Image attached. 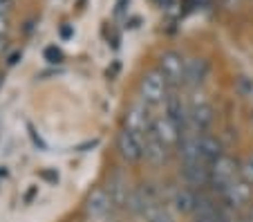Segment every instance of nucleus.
<instances>
[{
  "mask_svg": "<svg viewBox=\"0 0 253 222\" xmlns=\"http://www.w3.org/2000/svg\"><path fill=\"white\" fill-rule=\"evenodd\" d=\"M172 88L168 86V81L157 72V68L146 72L141 79H139V99L146 101L153 110H159L162 103L166 101V97L170 94Z\"/></svg>",
  "mask_w": 253,
  "mask_h": 222,
  "instance_id": "1",
  "label": "nucleus"
},
{
  "mask_svg": "<svg viewBox=\"0 0 253 222\" xmlns=\"http://www.w3.org/2000/svg\"><path fill=\"white\" fill-rule=\"evenodd\" d=\"M217 198H220L222 207L244 213L249 209V204L253 202V186L249 182H244L242 178H238L231 184H226L224 188H220V191H217Z\"/></svg>",
  "mask_w": 253,
  "mask_h": 222,
  "instance_id": "2",
  "label": "nucleus"
},
{
  "mask_svg": "<svg viewBox=\"0 0 253 222\" xmlns=\"http://www.w3.org/2000/svg\"><path fill=\"white\" fill-rule=\"evenodd\" d=\"M184 70H186V56L177 49H166L157 58V72L168 81V86L175 90L184 83Z\"/></svg>",
  "mask_w": 253,
  "mask_h": 222,
  "instance_id": "3",
  "label": "nucleus"
},
{
  "mask_svg": "<svg viewBox=\"0 0 253 222\" xmlns=\"http://www.w3.org/2000/svg\"><path fill=\"white\" fill-rule=\"evenodd\" d=\"M153 121H155V110L148 106L146 101L137 99L128 106L124 115V128L130 133H137V135H146V133L153 128Z\"/></svg>",
  "mask_w": 253,
  "mask_h": 222,
  "instance_id": "4",
  "label": "nucleus"
},
{
  "mask_svg": "<svg viewBox=\"0 0 253 222\" xmlns=\"http://www.w3.org/2000/svg\"><path fill=\"white\" fill-rule=\"evenodd\" d=\"M209 175H211V188L217 193L220 188H224L226 184H231L233 179L240 178V162H235L231 155L224 153L209 166Z\"/></svg>",
  "mask_w": 253,
  "mask_h": 222,
  "instance_id": "5",
  "label": "nucleus"
},
{
  "mask_svg": "<svg viewBox=\"0 0 253 222\" xmlns=\"http://www.w3.org/2000/svg\"><path fill=\"white\" fill-rule=\"evenodd\" d=\"M117 153H119V157L126 164L141 162L143 160V137L121 128V133L117 135Z\"/></svg>",
  "mask_w": 253,
  "mask_h": 222,
  "instance_id": "6",
  "label": "nucleus"
},
{
  "mask_svg": "<svg viewBox=\"0 0 253 222\" xmlns=\"http://www.w3.org/2000/svg\"><path fill=\"white\" fill-rule=\"evenodd\" d=\"M153 131L168 148H177V144L182 139V126L177 124V121H172L170 117H166L164 112H157V115H155Z\"/></svg>",
  "mask_w": 253,
  "mask_h": 222,
  "instance_id": "7",
  "label": "nucleus"
},
{
  "mask_svg": "<svg viewBox=\"0 0 253 222\" xmlns=\"http://www.w3.org/2000/svg\"><path fill=\"white\" fill-rule=\"evenodd\" d=\"M108 195L112 200L115 211H130V198H132V188L128 186V179L124 173H115L108 182Z\"/></svg>",
  "mask_w": 253,
  "mask_h": 222,
  "instance_id": "8",
  "label": "nucleus"
},
{
  "mask_svg": "<svg viewBox=\"0 0 253 222\" xmlns=\"http://www.w3.org/2000/svg\"><path fill=\"white\" fill-rule=\"evenodd\" d=\"M85 209L92 220H105V218L110 216V213L115 211V207H112V200H110V195H108V188L105 186L94 188V191L87 195Z\"/></svg>",
  "mask_w": 253,
  "mask_h": 222,
  "instance_id": "9",
  "label": "nucleus"
},
{
  "mask_svg": "<svg viewBox=\"0 0 253 222\" xmlns=\"http://www.w3.org/2000/svg\"><path fill=\"white\" fill-rule=\"evenodd\" d=\"M209 61L202 56H193V58H186V70H184V83L182 86L186 90H195V88H202L209 77Z\"/></svg>",
  "mask_w": 253,
  "mask_h": 222,
  "instance_id": "10",
  "label": "nucleus"
},
{
  "mask_svg": "<svg viewBox=\"0 0 253 222\" xmlns=\"http://www.w3.org/2000/svg\"><path fill=\"white\" fill-rule=\"evenodd\" d=\"M168 153H170V148H168V146L155 135L153 128H150V131L143 135V160L153 166H159L168 160Z\"/></svg>",
  "mask_w": 253,
  "mask_h": 222,
  "instance_id": "11",
  "label": "nucleus"
},
{
  "mask_svg": "<svg viewBox=\"0 0 253 222\" xmlns=\"http://www.w3.org/2000/svg\"><path fill=\"white\" fill-rule=\"evenodd\" d=\"M197 200H200V191L186 186V184L175 186V191H172V195H170V202H172V207H175V211L182 213V216H193V213H195Z\"/></svg>",
  "mask_w": 253,
  "mask_h": 222,
  "instance_id": "12",
  "label": "nucleus"
},
{
  "mask_svg": "<svg viewBox=\"0 0 253 222\" xmlns=\"http://www.w3.org/2000/svg\"><path fill=\"white\" fill-rule=\"evenodd\" d=\"M200 153H202V160L204 164H213L220 155H224V146H222V139L213 133H202L200 135Z\"/></svg>",
  "mask_w": 253,
  "mask_h": 222,
  "instance_id": "13",
  "label": "nucleus"
},
{
  "mask_svg": "<svg viewBox=\"0 0 253 222\" xmlns=\"http://www.w3.org/2000/svg\"><path fill=\"white\" fill-rule=\"evenodd\" d=\"M240 178L253 186V153H249L242 162H240Z\"/></svg>",
  "mask_w": 253,
  "mask_h": 222,
  "instance_id": "14",
  "label": "nucleus"
},
{
  "mask_svg": "<svg viewBox=\"0 0 253 222\" xmlns=\"http://www.w3.org/2000/svg\"><path fill=\"white\" fill-rule=\"evenodd\" d=\"M220 222H244V213H242V211H233V209L222 207Z\"/></svg>",
  "mask_w": 253,
  "mask_h": 222,
  "instance_id": "15",
  "label": "nucleus"
},
{
  "mask_svg": "<svg viewBox=\"0 0 253 222\" xmlns=\"http://www.w3.org/2000/svg\"><path fill=\"white\" fill-rule=\"evenodd\" d=\"M45 61H49V63H61V61H63L61 49H58L56 45H49V47L45 49Z\"/></svg>",
  "mask_w": 253,
  "mask_h": 222,
  "instance_id": "16",
  "label": "nucleus"
},
{
  "mask_svg": "<svg viewBox=\"0 0 253 222\" xmlns=\"http://www.w3.org/2000/svg\"><path fill=\"white\" fill-rule=\"evenodd\" d=\"M148 222H175V220H172V216L166 211V209H162V211H157V213H155V216L150 218Z\"/></svg>",
  "mask_w": 253,
  "mask_h": 222,
  "instance_id": "17",
  "label": "nucleus"
},
{
  "mask_svg": "<svg viewBox=\"0 0 253 222\" xmlns=\"http://www.w3.org/2000/svg\"><path fill=\"white\" fill-rule=\"evenodd\" d=\"M9 29H11L9 18H7V16H0V36H7L9 34Z\"/></svg>",
  "mask_w": 253,
  "mask_h": 222,
  "instance_id": "18",
  "label": "nucleus"
},
{
  "mask_svg": "<svg viewBox=\"0 0 253 222\" xmlns=\"http://www.w3.org/2000/svg\"><path fill=\"white\" fill-rule=\"evenodd\" d=\"M14 7V0H0V16H7Z\"/></svg>",
  "mask_w": 253,
  "mask_h": 222,
  "instance_id": "19",
  "label": "nucleus"
},
{
  "mask_svg": "<svg viewBox=\"0 0 253 222\" xmlns=\"http://www.w3.org/2000/svg\"><path fill=\"white\" fill-rule=\"evenodd\" d=\"M244 222H253V202L249 204V209L244 211Z\"/></svg>",
  "mask_w": 253,
  "mask_h": 222,
  "instance_id": "20",
  "label": "nucleus"
},
{
  "mask_svg": "<svg viewBox=\"0 0 253 222\" xmlns=\"http://www.w3.org/2000/svg\"><path fill=\"white\" fill-rule=\"evenodd\" d=\"M7 49V41H5V36H0V54Z\"/></svg>",
  "mask_w": 253,
  "mask_h": 222,
  "instance_id": "21",
  "label": "nucleus"
}]
</instances>
